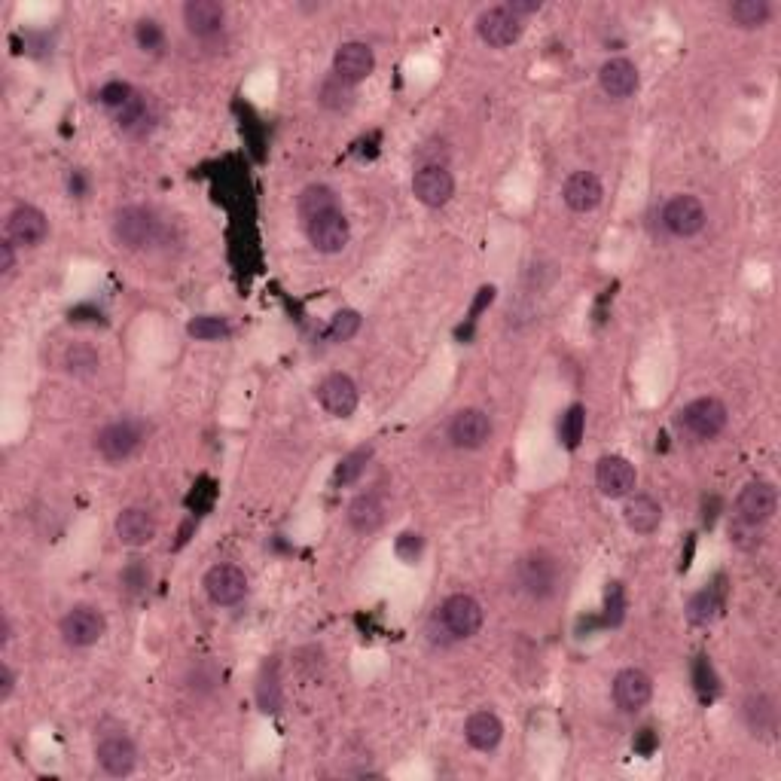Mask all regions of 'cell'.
<instances>
[{
  "instance_id": "1",
  "label": "cell",
  "mask_w": 781,
  "mask_h": 781,
  "mask_svg": "<svg viewBox=\"0 0 781 781\" xmlns=\"http://www.w3.org/2000/svg\"><path fill=\"white\" fill-rule=\"evenodd\" d=\"M516 586L531 602H547L562 586L559 559L547 550H531L516 562Z\"/></svg>"
},
{
  "instance_id": "2",
  "label": "cell",
  "mask_w": 781,
  "mask_h": 781,
  "mask_svg": "<svg viewBox=\"0 0 781 781\" xmlns=\"http://www.w3.org/2000/svg\"><path fill=\"white\" fill-rule=\"evenodd\" d=\"M675 422L690 440L708 443V440H717L720 434H724V428L730 422V412H727V403L720 397H696V400H690L687 406L678 409Z\"/></svg>"
},
{
  "instance_id": "3",
  "label": "cell",
  "mask_w": 781,
  "mask_h": 781,
  "mask_svg": "<svg viewBox=\"0 0 781 781\" xmlns=\"http://www.w3.org/2000/svg\"><path fill=\"white\" fill-rule=\"evenodd\" d=\"M437 623L443 629V635H449L452 641H467L473 638L486 623V611L467 592H455L446 602L437 608Z\"/></svg>"
},
{
  "instance_id": "4",
  "label": "cell",
  "mask_w": 781,
  "mask_h": 781,
  "mask_svg": "<svg viewBox=\"0 0 781 781\" xmlns=\"http://www.w3.org/2000/svg\"><path fill=\"white\" fill-rule=\"evenodd\" d=\"M110 232H113V242L119 248L126 251H141L147 245L156 242L159 235V220L150 208H141V205H129V208H119L113 214V223H110Z\"/></svg>"
},
{
  "instance_id": "5",
  "label": "cell",
  "mask_w": 781,
  "mask_h": 781,
  "mask_svg": "<svg viewBox=\"0 0 781 781\" xmlns=\"http://www.w3.org/2000/svg\"><path fill=\"white\" fill-rule=\"evenodd\" d=\"M141 443H144V425L138 418H119V422L104 425L95 437V449L104 461H126L141 449Z\"/></svg>"
},
{
  "instance_id": "6",
  "label": "cell",
  "mask_w": 781,
  "mask_h": 781,
  "mask_svg": "<svg viewBox=\"0 0 781 781\" xmlns=\"http://www.w3.org/2000/svg\"><path fill=\"white\" fill-rule=\"evenodd\" d=\"M708 223V211L705 205L690 196V193H681V196H672L666 205H663V226L669 229V235L675 238H693L705 229Z\"/></svg>"
},
{
  "instance_id": "7",
  "label": "cell",
  "mask_w": 781,
  "mask_h": 781,
  "mask_svg": "<svg viewBox=\"0 0 781 781\" xmlns=\"http://www.w3.org/2000/svg\"><path fill=\"white\" fill-rule=\"evenodd\" d=\"M412 193L425 208H443L455 196V177L440 162L422 165L415 171V177H412Z\"/></svg>"
},
{
  "instance_id": "8",
  "label": "cell",
  "mask_w": 781,
  "mask_h": 781,
  "mask_svg": "<svg viewBox=\"0 0 781 781\" xmlns=\"http://www.w3.org/2000/svg\"><path fill=\"white\" fill-rule=\"evenodd\" d=\"M62 638L71 647H92L104 638L107 632V617L92 608V605H74L65 617H62Z\"/></svg>"
},
{
  "instance_id": "9",
  "label": "cell",
  "mask_w": 781,
  "mask_h": 781,
  "mask_svg": "<svg viewBox=\"0 0 781 781\" xmlns=\"http://www.w3.org/2000/svg\"><path fill=\"white\" fill-rule=\"evenodd\" d=\"M95 757L98 766L116 778H126L138 769V745L126 733H104L95 745Z\"/></svg>"
},
{
  "instance_id": "10",
  "label": "cell",
  "mask_w": 781,
  "mask_h": 781,
  "mask_svg": "<svg viewBox=\"0 0 781 781\" xmlns=\"http://www.w3.org/2000/svg\"><path fill=\"white\" fill-rule=\"evenodd\" d=\"M778 510V492L769 479H751L736 498V519L748 525H766Z\"/></svg>"
},
{
  "instance_id": "11",
  "label": "cell",
  "mask_w": 781,
  "mask_h": 781,
  "mask_svg": "<svg viewBox=\"0 0 781 781\" xmlns=\"http://www.w3.org/2000/svg\"><path fill=\"white\" fill-rule=\"evenodd\" d=\"M495 428H492V418L483 409H461L452 415L449 422V440L455 449H483L492 440Z\"/></svg>"
},
{
  "instance_id": "12",
  "label": "cell",
  "mask_w": 781,
  "mask_h": 781,
  "mask_svg": "<svg viewBox=\"0 0 781 781\" xmlns=\"http://www.w3.org/2000/svg\"><path fill=\"white\" fill-rule=\"evenodd\" d=\"M306 235H309V245L318 254H339V251H345L348 238H351V223L342 214V208H336L330 214H321V217L309 220L306 223Z\"/></svg>"
},
{
  "instance_id": "13",
  "label": "cell",
  "mask_w": 781,
  "mask_h": 781,
  "mask_svg": "<svg viewBox=\"0 0 781 781\" xmlns=\"http://www.w3.org/2000/svg\"><path fill=\"white\" fill-rule=\"evenodd\" d=\"M522 31H525L522 19L513 16L507 7H489V10L479 13V19H476V34H479V40L489 43L492 49H507V46H513V43L522 37Z\"/></svg>"
},
{
  "instance_id": "14",
  "label": "cell",
  "mask_w": 781,
  "mask_h": 781,
  "mask_svg": "<svg viewBox=\"0 0 781 781\" xmlns=\"http://www.w3.org/2000/svg\"><path fill=\"white\" fill-rule=\"evenodd\" d=\"M638 473L623 455H605L595 464V486L605 498H629L635 492Z\"/></svg>"
},
{
  "instance_id": "15",
  "label": "cell",
  "mask_w": 781,
  "mask_h": 781,
  "mask_svg": "<svg viewBox=\"0 0 781 781\" xmlns=\"http://www.w3.org/2000/svg\"><path fill=\"white\" fill-rule=\"evenodd\" d=\"M373 71H376V55L367 43H360V40L342 43L333 55V77H339L348 86L364 83Z\"/></svg>"
},
{
  "instance_id": "16",
  "label": "cell",
  "mask_w": 781,
  "mask_h": 781,
  "mask_svg": "<svg viewBox=\"0 0 781 781\" xmlns=\"http://www.w3.org/2000/svg\"><path fill=\"white\" fill-rule=\"evenodd\" d=\"M205 592L214 605L232 608L248 595V574L238 565H214L205 574Z\"/></svg>"
},
{
  "instance_id": "17",
  "label": "cell",
  "mask_w": 781,
  "mask_h": 781,
  "mask_svg": "<svg viewBox=\"0 0 781 781\" xmlns=\"http://www.w3.org/2000/svg\"><path fill=\"white\" fill-rule=\"evenodd\" d=\"M49 235V220L37 205H19L7 217V238L16 248H37Z\"/></svg>"
},
{
  "instance_id": "18",
  "label": "cell",
  "mask_w": 781,
  "mask_h": 781,
  "mask_svg": "<svg viewBox=\"0 0 781 781\" xmlns=\"http://www.w3.org/2000/svg\"><path fill=\"white\" fill-rule=\"evenodd\" d=\"M318 400H321V406H324L330 415L348 418V415H354V409H357V403H360V391H357V385H354L351 376H345V373H330V376H324L321 385H318Z\"/></svg>"
},
{
  "instance_id": "19",
  "label": "cell",
  "mask_w": 781,
  "mask_h": 781,
  "mask_svg": "<svg viewBox=\"0 0 781 781\" xmlns=\"http://www.w3.org/2000/svg\"><path fill=\"white\" fill-rule=\"evenodd\" d=\"M653 699V678L644 669H623L614 678V702L620 711L635 714Z\"/></svg>"
},
{
  "instance_id": "20",
  "label": "cell",
  "mask_w": 781,
  "mask_h": 781,
  "mask_svg": "<svg viewBox=\"0 0 781 781\" xmlns=\"http://www.w3.org/2000/svg\"><path fill=\"white\" fill-rule=\"evenodd\" d=\"M602 196H605V187H602V180H598L595 171H574V174H568L565 187H562L565 205L577 214L595 211L598 205H602Z\"/></svg>"
},
{
  "instance_id": "21",
  "label": "cell",
  "mask_w": 781,
  "mask_h": 781,
  "mask_svg": "<svg viewBox=\"0 0 781 781\" xmlns=\"http://www.w3.org/2000/svg\"><path fill=\"white\" fill-rule=\"evenodd\" d=\"M638 83H641V77H638L635 62H629V58H623V55L608 58V62L598 68V86H602V92L608 98L623 101V98L635 95Z\"/></svg>"
},
{
  "instance_id": "22",
  "label": "cell",
  "mask_w": 781,
  "mask_h": 781,
  "mask_svg": "<svg viewBox=\"0 0 781 781\" xmlns=\"http://www.w3.org/2000/svg\"><path fill=\"white\" fill-rule=\"evenodd\" d=\"M156 516L147 507H126L116 516V537L123 547H147L156 537Z\"/></svg>"
},
{
  "instance_id": "23",
  "label": "cell",
  "mask_w": 781,
  "mask_h": 781,
  "mask_svg": "<svg viewBox=\"0 0 781 781\" xmlns=\"http://www.w3.org/2000/svg\"><path fill=\"white\" fill-rule=\"evenodd\" d=\"M184 25L190 34L208 40L217 37L226 25V7L217 4V0H190L184 7Z\"/></svg>"
},
{
  "instance_id": "24",
  "label": "cell",
  "mask_w": 781,
  "mask_h": 781,
  "mask_svg": "<svg viewBox=\"0 0 781 781\" xmlns=\"http://www.w3.org/2000/svg\"><path fill=\"white\" fill-rule=\"evenodd\" d=\"M464 739L476 751H495L504 739V724L495 711H473L464 724Z\"/></svg>"
},
{
  "instance_id": "25",
  "label": "cell",
  "mask_w": 781,
  "mask_h": 781,
  "mask_svg": "<svg viewBox=\"0 0 781 781\" xmlns=\"http://www.w3.org/2000/svg\"><path fill=\"white\" fill-rule=\"evenodd\" d=\"M116 126L123 129L126 135H132V138H141V135H147L153 126H156V107H153V101L147 98V95H132V101L123 107V110H116Z\"/></svg>"
},
{
  "instance_id": "26",
  "label": "cell",
  "mask_w": 781,
  "mask_h": 781,
  "mask_svg": "<svg viewBox=\"0 0 781 781\" xmlns=\"http://www.w3.org/2000/svg\"><path fill=\"white\" fill-rule=\"evenodd\" d=\"M348 525L357 531V534H373L385 525V504L379 495L373 492H364L357 495L351 504H348Z\"/></svg>"
},
{
  "instance_id": "27",
  "label": "cell",
  "mask_w": 781,
  "mask_h": 781,
  "mask_svg": "<svg viewBox=\"0 0 781 781\" xmlns=\"http://www.w3.org/2000/svg\"><path fill=\"white\" fill-rule=\"evenodd\" d=\"M742 717H745V724H748V730H751L754 736L769 739V736H775V730H778V708H775V702H772L766 693L748 696V699H745V708H742Z\"/></svg>"
},
{
  "instance_id": "28",
  "label": "cell",
  "mask_w": 781,
  "mask_h": 781,
  "mask_svg": "<svg viewBox=\"0 0 781 781\" xmlns=\"http://www.w3.org/2000/svg\"><path fill=\"white\" fill-rule=\"evenodd\" d=\"M623 519L635 534H653L663 522V507H659L650 495H629L623 507Z\"/></svg>"
},
{
  "instance_id": "29",
  "label": "cell",
  "mask_w": 781,
  "mask_h": 781,
  "mask_svg": "<svg viewBox=\"0 0 781 781\" xmlns=\"http://www.w3.org/2000/svg\"><path fill=\"white\" fill-rule=\"evenodd\" d=\"M336 208H339V199H336V193L327 184H309L296 199V214H299V220H303V226L309 220L321 217V214L336 211Z\"/></svg>"
},
{
  "instance_id": "30",
  "label": "cell",
  "mask_w": 781,
  "mask_h": 781,
  "mask_svg": "<svg viewBox=\"0 0 781 781\" xmlns=\"http://www.w3.org/2000/svg\"><path fill=\"white\" fill-rule=\"evenodd\" d=\"M720 611H724V592L708 586L702 592H696L690 602H687V620L693 626H708L720 617Z\"/></svg>"
},
{
  "instance_id": "31",
  "label": "cell",
  "mask_w": 781,
  "mask_h": 781,
  "mask_svg": "<svg viewBox=\"0 0 781 781\" xmlns=\"http://www.w3.org/2000/svg\"><path fill=\"white\" fill-rule=\"evenodd\" d=\"M772 16V7L766 4V0H736V4L730 7V22L736 28H745V31H754V28H763Z\"/></svg>"
},
{
  "instance_id": "32",
  "label": "cell",
  "mask_w": 781,
  "mask_h": 781,
  "mask_svg": "<svg viewBox=\"0 0 781 781\" xmlns=\"http://www.w3.org/2000/svg\"><path fill=\"white\" fill-rule=\"evenodd\" d=\"M370 458H373V446H360V449L348 452V455L339 461V467H336V483H339V486L357 483V479L367 473Z\"/></svg>"
},
{
  "instance_id": "33",
  "label": "cell",
  "mask_w": 781,
  "mask_h": 781,
  "mask_svg": "<svg viewBox=\"0 0 781 781\" xmlns=\"http://www.w3.org/2000/svg\"><path fill=\"white\" fill-rule=\"evenodd\" d=\"M98 367H101V357H98V351L89 348V345H71V348L65 351V370H68L71 376L86 379V376H95Z\"/></svg>"
},
{
  "instance_id": "34",
  "label": "cell",
  "mask_w": 781,
  "mask_h": 781,
  "mask_svg": "<svg viewBox=\"0 0 781 781\" xmlns=\"http://www.w3.org/2000/svg\"><path fill=\"white\" fill-rule=\"evenodd\" d=\"M583 431H586V409L580 403L568 406L562 422H559V440L565 449H577L580 440H583Z\"/></svg>"
},
{
  "instance_id": "35",
  "label": "cell",
  "mask_w": 781,
  "mask_h": 781,
  "mask_svg": "<svg viewBox=\"0 0 781 781\" xmlns=\"http://www.w3.org/2000/svg\"><path fill=\"white\" fill-rule=\"evenodd\" d=\"M187 333L199 342H217V339H226L232 330H229V321L220 315H196L187 324Z\"/></svg>"
},
{
  "instance_id": "36",
  "label": "cell",
  "mask_w": 781,
  "mask_h": 781,
  "mask_svg": "<svg viewBox=\"0 0 781 781\" xmlns=\"http://www.w3.org/2000/svg\"><path fill=\"white\" fill-rule=\"evenodd\" d=\"M360 324H364V318H360V312L354 309H342L330 318L327 324V339L330 342H348L360 333Z\"/></svg>"
},
{
  "instance_id": "37",
  "label": "cell",
  "mask_w": 781,
  "mask_h": 781,
  "mask_svg": "<svg viewBox=\"0 0 781 781\" xmlns=\"http://www.w3.org/2000/svg\"><path fill=\"white\" fill-rule=\"evenodd\" d=\"M257 702L263 711H278L281 705V684H278V666L266 663L263 666V675H260V684H257Z\"/></svg>"
},
{
  "instance_id": "38",
  "label": "cell",
  "mask_w": 781,
  "mask_h": 781,
  "mask_svg": "<svg viewBox=\"0 0 781 781\" xmlns=\"http://www.w3.org/2000/svg\"><path fill=\"white\" fill-rule=\"evenodd\" d=\"M623 620H626V589H623V583H608L602 626H620Z\"/></svg>"
},
{
  "instance_id": "39",
  "label": "cell",
  "mask_w": 781,
  "mask_h": 781,
  "mask_svg": "<svg viewBox=\"0 0 781 781\" xmlns=\"http://www.w3.org/2000/svg\"><path fill=\"white\" fill-rule=\"evenodd\" d=\"M693 684H696V693L702 702H711L720 693V681L714 675V666L708 663V656H699L693 663Z\"/></svg>"
},
{
  "instance_id": "40",
  "label": "cell",
  "mask_w": 781,
  "mask_h": 781,
  "mask_svg": "<svg viewBox=\"0 0 781 781\" xmlns=\"http://www.w3.org/2000/svg\"><path fill=\"white\" fill-rule=\"evenodd\" d=\"M119 586L129 595H141L150 586V568L141 559H132L123 571H119Z\"/></svg>"
},
{
  "instance_id": "41",
  "label": "cell",
  "mask_w": 781,
  "mask_h": 781,
  "mask_svg": "<svg viewBox=\"0 0 781 781\" xmlns=\"http://www.w3.org/2000/svg\"><path fill=\"white\" fill-rule=\"evenodd\" d=\"M321 104L324 107H333V110H342V107H351V98H354V92H351V86L348 83H342L339 77H330L324 86H321Z\"/></svg>"
},
{
  "instance_id": "42",
  "label": "cell",
  "mask_w": 781,
  "mask_h": 781,
  "mask_svg": "<svg viewBox=\"0 0 781 781\" xmlns=\"http://www.w3.org/2000/svg\"><path fill=\"white\" fill-rule=\"evenodd\" d=\"M132 95H135V89H132L129 83H123V80H110V83H104L101 92H98L101 104L110 107V110H123V107L132 101Z\"/></svg>"
},
{
  "instance_id": "43",
  "label": "cell",
  "mask_w": 781,
  "mask_h": 781,
  "mask_svg": "<svg viewBox=\"0 0 781 781\" xmlns=\"http://www.w3.org/2000/svg\"><path fill=\"white\" fill-rule=\"evenodd\" d=\"M135 40H138V46L144 52H156L165 43V31H162V25L156 19H141L135 25Z\"/></svg>"
},
{
  "instance_id": "44",
  "label": "cell",
  "mask_w": 781,
  "mask_h": 781,
  "mask_svg": "<svg viewBox=\"0 0 781 781\" xmlns=\"http://www.w3.org/2000/svg\"><path fill=\"white\" fill-rule=\"evenodd\" d=\"M730 540L736 547H742V550H754L757 544H760V525H748V522H742V519H733V525H730Z\"/></svg>"
},
{
  "instance_id": "45",
  "label": "cell",
  "mask_w": 781,
  "mask_h": 781,
  "mask_svg": "<svg viewBox=\"0 0 781 781\" xmlns=\"http://www.w3.org/2000/svg\"><path fill=\"white\" fill-rule=\"evenodd\" d=\"M422 550H425V540L418 537V534L406 531V534L397 537V556H400L403 562H415L418 556H422Z\"/></svg>"
},
{
  "instance_id": "46",
  "label": "cell",
  "mask_w": 781,
  "mask_h": 781,
  "mask_svg": "<svg viewBox=\"0 0 781 781\" xmlns=\"http://www.w3.org/2000/svg\"><path fill=\"white\" fill-rule=\"evenodd\" d=\"M16 672L10 663H0V702H10V696L16 693Z\"/></svg>"
},
{
  "instance_id": "47",
  "label": "cell",
  "mask_w": 781,
  "mask_h": 781,
  "mask_svg": "<svg viewBox=\"0 0 781 781\" xmlns=\"http://www.w3.org/2000/svg\"><path fill=\"white\" fill-rule=\"evenodd\" d=\"M13 269H16V245L7 238V242H0V272H4V278H10Z\"/></svg>"
},
{
  "instance_id": "48",
  "label": "cell",
  "mask_w": 781,
  "mask_h": 781,
  "mask_svg": "<svg viewBox=\"0 0 781 781\" xmlns=\"http://www.w3.org/2000/svg\"><path fill=\"white\" fill-rule=\"evenodd\" d=\"M507 10L513 13V16H531V13H537L540 10V0H510L507 4Z\"/></svg>"
},
{
  "instance_id": "49",
  "label": "cell",
  "mask_w": 781,
  "mask_h": 781,
  "mask_svg": "<svg viewBox=\"0 0 781 781\" xmlns=\"http://www.w3.org/2000/svg\"><path fill=\"white\" fill-rule=\"evenodd\" d=\"M653 745H656V736H653V730H641V733H638V739H635V751H641V754H650V751H653Z\"/></svg>"
},
{
  "instance_id": "50",
  "label": "cell",
  "mask_w": 781,
  "mask_h": 781,
  "mask_svg": "<svg viewBox=\"0 0 781 781\" xmlns=\"http://www.w3.org/2000/svg\"><path fill=\"white\" fill-rule=\"evenodd\" d=\"M86 190V180H83V171H74V177H71V193H83Z\"/></svg>"
},
{
  "instance_id": "51",
  "label": "cell",
  "mask_w": 781,
  "mask_h": 781,
  "mask_svg": "<svg viewBox=\"0 0 781 781\" xmlns=\"http://www.w3.org/2000/svg\"><path fill=\"white\" fill-rule=\"evenodd\" d=\"M0 635H4V644H10V638H13V629H10V617H7V614L0 617Z\"/></svg>"
}]
</instances>
